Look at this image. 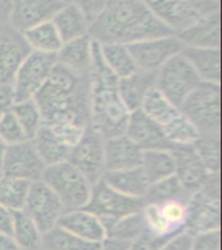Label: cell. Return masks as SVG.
Masks as SVG:
<instances>
[{"label":"cell","instance_id":"cell-1","mask_svg":"<svg viewBox=\"0 0 222 250\" xmlns=\"http://www.w3.org/2000/svg\"><path fill=\"white\" fill-rule=\"evenodd\" d=\"M89 35L99 44L129 45L174 33L143 0H108L100 15L90 23Z\"/></svg>","mask_w":222,"mask_h":250},{"label":"cell","instance_id":"cell-2","mask_svg":"<svg viewBox=\"0 0 222 250\" xmlns=\"http://www.w3.org/2000/svg\"><path fill=\"white\" fill-rule=\"evenodd\" d=\"M44 125L72 122L78 126L91 125L89 75H81L56 62L47 82L35 95Z\"/></svg>","mask_w":222,"mask_h":250},{"label":"cell","instance_id":"cell-3","mask_svg":"<svg viewBox=\"0 0 222 250\" xmlns=\"http://www.w3.org/2000/svg\"><path fill=\"white\" fill-rule=\"evenodd\" d=\"M91 126L104 139L125 134L129 114L121 100L118 78L107 67L98 42L92 43V63L89 74Z\"/></svg>","mask_w":222,"mask_h":250},{"label":"cell","instance_id":"cell-4","mask_svg":"<svg viewBox=\"0 0 222 250\" xmlns=\"http://www.w3.org/2000/svg\"><path fill=\"white\" fill-rule=\"evenodd\" d=\"M140 109L161 128L162 134L173 146H194L199 138V132L182 113L181 108L170 103L156 88L148 92Z\"/></svg>","mask_w":222,"mask_h":250},{"label":"cell","instance_id":"cell-5","mask_svg":"<svg viewBox=\"0 0 222 250\" xmlns=\"http://www.w3.org/2000/svg\"><path fill=\"white\" fill-rule=\"evenodd\" d=\"M41 180L56 194L64 211L82 209L89 202L92 184L69 161L47 166Z\"/></svg>","mask_w":222,"mask_h":250},{"label":"cell","instance_id":"cell-6","mask_svg":"<svg viewBox=\"0 0 222 250\" xmlns=\"http://www.w3.org/2000/svg\"><path fill=\"white\" fill-rule=\"evenodd\" d=\"M199 135L220 134L221 86L203 82L179 106Z\"/></svg>","mask_w":222,"mask_h":250},{"label":"cell","instance_id":"cell-7","mask_svg":"<svg viewBox=\"0 0 222 250\" xmlns=\"http://www.w3.org/2000/svg\"><path fill=\"white\" fill-rule=\"evenodd\" d=\"M203 83L191 63L178 53L156 71L155 88L177 106Z\"/></svg>","mask_w":222,"mask_h":250},{"label":"cell","instance_id":"cell-8","mask_svg":"<svg viewBox=\"0 0 222 250\" xmlns=\"http://www.w3.org/2000/svg\"><path fill=\"white\" fill-rule=\"evenodd\" d=\"M143 206L144 200L124 196L100 180L92 184L90 198L85 209L95 214L100 219L106 231H108L117 220L139 213Z\"/></svg>","mask_w":222,"mask_h":250},{"label":"cell","instance_id":"cell-9","mask_svg":"<svg viewBox=\"0 0 222 250\" xmlns=\"http://www.w3.org/2000/svg\"><path fill=\"white\" fill-rule=\"evenodd\" d=\"M174 34H178L203 16L219 11L220 3L216 0H143Z\"/></svg>","mask_w":222,"mask_h":250},{"label":"cell","instance_id":"cell-10","mask_svg":"<svg viewBox=\"0 0 222 250\" xmlns=\"http://www.w3.org/2000/svg\"><path fill=\"white\" fill-rule=\"evenodd\" d=\"M57 62L56 55L41 53L30 51L20 63L12 81L13 94L16 101L31 100L44 86Z\"/></svg>","mask_w":222,"mask_h":250},{"label":"cell","instance_id":"cell-11","mask_svg":"<svg viewBox=\"0 0 222 250\" xmlns=\"http://www.w3.org/2000/svg\"><path fill=\"white\" fill-rule=\"evenodd\" d=\"M104 140L106 139L90 125L70 149L68 161L90 180L91 184L100 182L106 172Z\"/></svg>","mask_w":222,"mask_h":250},{"label":"cell","instance_id":"cell-12","mask_svg":"<svg viewBox=\"0 0 222 250\" xmlns=\"http://www.w3.org/2000/svg\"><path fill=\"white\" fill-rule=\"evenodd\" d=\"M22 210L34 220L42 233L57 226V222L64 213L60 200L42 180L30 184Z\"/></svg>","mask_w":222,"mask_h":250},{"label":"cell","instance_id":"cell-13","mask_svg":"<svg viewBox=\"0 0 222 250\" xmlns=\"http://www.w3.org/2000/svg\"><path fill=\"white\" fill-rule=\"evenodd\" d=\"M128 48L138 69L157 71L172 57L181 53L185 45L174 34L168 37L136 42V43L129 44Z\"/></svg>","mask_w":222,"mask_h":250},{"label":"cell","instance_id":"cell-14","mask_svg":"<svg viewBox=\"0 0 222 250\" xmlns=\"http://www.w3.org/2000/svg\"><path fill=\"white\" fill-rule=\"evenodd\" d=\"M45 165L42 162L30 140L8 146L0 165L1 175L12 176L26 182L42 179Z\"/></svg>","mask_w":222,"mask_h":250},{"label":"cell","instance_id":"cell-15","mask_svg":"<svg viewBox=\"0 0 222 250\" xmlns=\"http://www.w3.org/2000/svg\"><path fill=\"white\" fill-rule=\"evenodd\" d=\"M63 0H15L8 23L20 33L47 22L64 7Z\"/></svg>","mask_w":222,"mask_h":250},{"label":"cell","instance_id":"cell-16","mask_svg":"<svg viewBox=\"0 0 222 250\" xmlns=\"http://www.w3.org/2000/svg\"><path fill=\"white\" fill-rule=\"evenodd\" d=\"M29 52L22 34L9 23H0V84H12L20 63Z\"/></svg>","mask_w":222,"mask_h":250},{"label":"cell","instance_id":"cell-17","mask_svg":"<svg viewBox=\"0 0 222 250\" xmlns=\"http://www.w3.org/2000/svg\"><path fill=\"white\" fill-rule=\"evenodd\" d=\"M170 150L176 164L174 176L181 183L186 193L191 196L201 188L209 172L192 146H173Z\"/></svg>","mask_w":222,"mask_h":250},{"label":"cell","instance_id":"cell-18","mask_svg":"<svg viewBox=\"0 0 222 250\" xmlns=\"http://www.w3.org/2000/svg\"><path fill=\"white\" fill-rule=\"evenodd\" d=\"M125 135L143 150H170L173 146L168 142L161 128L150 117L138 109L129 114Z\"/></svg>","mask_w":222,"mask_h":250},{"label":"cell","instance_id":"cell-19","mask_svg":"<svg viewBox=\"0 0 222 250\" xmlns=\"http://www.w3.org/2000/svg\"><path fill=\"white\" fill-rule=\"evenodd\" d=\"M220 229V201L212 200L196 190L187 200V223L186 231L191 235Z\"/></svg>","mask_w":222,"mask_h":250},{"label":"cell","instance_id":"cell-20","mask_svg":"<svg viewBox=\"0 0 222 250\" xmlns=\"http://www.w3.org/2000/svg\"><path fill=\"white\" fill-rule=\"evenodd\" d=\"M185 47L196 48H220L221 22L220 9L203 16L190 26L176 34Z\"/></svg>","mask_w":222,"mask_h":250},{"label":"cell","instance_id":"cell-21","mask_svg":"<svg viewBox=\"0 0 222 250\" xmlns=\"http://www.w3.org/2000/svg\"><path fill=\"white\" fill-rule=\"evenodd\" d=\"M143 150L125 134L104 140L106 171L140 167Z\"/></svg>","mask_w":222,"mask_h":250},{"label":"cell","instance_id":"cell-22","mask_svg":"<svg viewBox=\"0 0 222 250\" xmlns=\"http://www.w3.org/2000/svg\"><path fill=\"white\" fill-rule=\"evenodd\" d=\"M57 226L92 244H100L107 237L106 228L100 219L85 208L64 211Z\"/></svg>","mask_w":222,"mask_h":250},{"label":"cell","instance_id":"cell-23","mask_svg":"<svg viewBox=\"0 0 222 250\" xmlns=\"http://www.w3.org/2000/svg\"><path fill=\"white\" fill-rule=\"evenodd\" d=\"M156 71L135 70L133 74L118 79V91L121 100L129 113L140 109L144 99L155 88Z\"/></svg>","mask_w":222,"mask_h":250},{"label":"cell","instance_id":"cell-24","mask_svg":"<svg viewBox=\"0 0 222 250\" xmlns=\"http://www.w3.org/2000/svg\"><path fill=\"white\" fill-rule=\"evenodd\" d=\"M92 43L94 41L87 34L85 37L65 42L57 52V62L63 63L70 70L81 75L90 74L92 63Z\"/></svg>","mask_w":222,"mask_h":250},{"label":"cell","instance_id":"cell-25","mask_svg":"<svg viewBox=\"0 0 222 250\" xmlns=\"http://www.w3.org/2000/svg\"><path fill=\"white\" fill-rule=\"evenodd\" d=\"M182 55L191 63L203 82L221 83V51L220 48L185 47Z\"/></svg>","mask_w":222,"mask_h":250},{"label":"cell","instance_id":"cell-26","mask_svg":"<svg viewBox=\"0 0 222 250\" xmlns=\"http://www.w3.org/2000/svg\"><path fill=\"white\" fill-rule=\"evenodd\" d=\"M102 180L118 193L128 197L142 198V200L150 187L147 178L140 167L106 171Z\"/></svg>","mask_w":222,"mask_h":250},{"label":"cell","instance_id":"cell-27","mask_svg":"<svg viewBox=\"0 0 222 250\" xmlns=\"http://www.w3.org/2000/svg\"><path fill=\"white\" fill-rule=\"evenodd\" d=\"M30 142L42 162L45 165V167L68 161L72 149L70 146L61 142L45 125L38 130Z\"/></svg>","mask_w":222,"mask_h":250},{"label":"cell","instance_id":"cell-28","mask_svg":"<svg viewBox=\"0 0 222 250\" xmlns=\"http://www.w3.org/2000/svg\"><path fill=\"white\" fill-rule=\"evenodd\" d=\"M63 43L89 34L90 21L73 3H67L51 20Z\"/></svg>","mask_w":222,"mask_h":250},{"label":"cell","instance_id":"cell-29","mask_svg":"<svg viewBox=\"0 0 222 250\" xmlns=\"http://www.w3.org/2000/svg\"><path fill=\"white\" fill-rule=\"evenodd\" d=\"M21 34L30 51H35V52L57 55L63 45V41L52 21L39 23L37 26L22 31Z\"/></svg>","mask_w":222,"mask_h":250},{"label":"cell","instance_id":"cell-30","mask_svg":"<svg viewBox=\"0 0 222 250\" xmlns=\"http://www.w3.org/2000/svg\"><path fill=\"white\" fill-rule=\"evenodd\" d=\"M140 168L150 184L174 176L176 164L172 150H144Z\"/></svg>","mask_w":222,"mask_h":250},{"label":"cell","instance_id":"cell-31","mask_svg":"<svg viewBox=\"0 0 222 250\" xmlns=\"http://www.w3.org/2000/svg\"><path fill=\"white\" fill-rule=\"evenodd\" d=\"M43 233L35 222L23 210L13 211L12 237L20 250H41Z\"/></svg>","mask_w":222,"mask_h":250},{"label":"cell","instance_id":"cell-32","mask_svg":"<svg viewBox=\"0 0 222 250\" xmlns=\"http://www.w3.org/2000/svg\"><path fill=\"white\" fill-rule=\"evenodd\" d=\"M99 47L104 63L118 79L125 78L138 70L128 45L107 43V44H99Z\"/></svg>","mask_w":222,"mask_h":250},{"label":"cell","instance_id":"cell-33","mask_svg":"<svg viewBox=\"0 0 222 250\" xmlns=\"http://www.w3.org/2000/svg\"><path fill=\"white\" fill-rule=\"evenodd\" d=\"M98 245L79 239L60 226H55L42 236V250H95Z\"/></svg>","mask_w":222,"mask_h":250},{"label":"cell","instance_id":"cell-34","mask_svg":"<svg viewBox=\"0 0 222 250\" xmlns=\"http://www.w3.org/2000/svg\"><path fill=\"white\" fill-rule=\"evenodd\" d=\"M30 184L26 180L0 174V205L12 211L22 210Z\"/></svg>","mask_w":222,"mask_h":250},{"label":"cell","instance_id":"cell-35","mask_svg":"<svg viewBox=\"0 0 222 250\" xmlns=\"http://www.w3.org/2000/svg\"><path fill=\"white\" fill-rule=\"evenodd\" d=\"M12 112L25 131L27 139L31 140L44 122L34 99L31 100L16 101L12 106Z\"/></svg>","mask_w":222,"mask_h":250},{"label":"cell","instance_id":"cell-36","mask_svg":"<svg viewBox=\"0 0 222 250\" xmlns=\"http://www.w3.org/2000/svg\"><path fill=\"white\" fill-rule=\"evenodd\" d=\"M196 153L203 161L209 174H220V134L199 135V138L194 143Z\"/></svg>","mask_w":222,"mask_h":250},{"label":"cell","instance_id":"cell-37","mask_svg":"<svg viewBox=\"0 0 222 250\" xmlns=\"http://www.w3.org/2000/svg\"><path fill=\"white\" fill-rule=\"evenodd\" d=\"M190 194L186 193L176 176L150 184L144 202H162L168 200H188Z\"/></svg>","mask_w":222,"mask_h":250},{"label":"cell","instance_id":"cell-38","mask_svg":"<svg viewBox=\"0 0 222 250\" xmlns=\"http://www.w3.org/2000/svg\"><path fill=\"white\" fill-rule=\"evenodd\" d=\"M143 232L144 226L143 219H142V211H139V213L132 214V215L117 220L116 223L107 231V237L132 243L133 240L139 237Z\"/></svg>","mask_w":222,"mask_h":250},{"label":"cell","instance_id":"cell-39","mask_svg":"<svg viewBox=\"0 0 222 250\" xmlns=\"http://www.w3.org/2000/svg\"><path fill=\"white\" fill-rule=\"evenodd\" d=\"M156 204H158L162 215L174 232L178 233L185 231L187 223V200H168Z\"/></svg>","mask_w":222,"mask_h":250},{"label":"cell","instance_id":"cell-40","mask_svg":"<svg viewBox=\"0 0 222 250\" xmlns=\"http://www.w3.org/2000/svg\"><path fill=\"white\" fill-rule=\"evenodd\" d=\"M0 135L4 142L7 143V146H13L29 140L12 109L4 113L3 116H0Z\"/></svg>","mask_w":222,"mask_h":250},{"label":"cell","instance_id":"cell-41","mask_svg":"<svg viewBox=\"0 0 222 250\" xmlns=\"http://www.w3.org/2000/svg\"><path fill=\"white\" fill-rule=\"evenodd\" d=\"M61 142L72 148L77 144L82 134L85 132L87 127L78 126V125L72 124V122H55V124L45 125Z\"/></svg>","mask_w":222,"mask_h":250},{"label":"cell","instance_id":"cell-42","mask_svg":"<svg viewBox=\"0 0 222 250\" xmlns=\"http://www.w3.org/2000/svg\"><path fill=\"white\" fill-rule=\"evenodd\" d=\"M221 249V236L219 231H211L194 236L191 250H220Z\"/></svg>","mask_w":222,"mask_h":250},{"label":"cell","instance_id":"cell-43","mask_svg":"<svg viewBox=\"0 0 222 250\" xmlns=\"http://www.w3.org/2000/svg\"><path fill=\"white\" fill-rule=\"evenodd\" d=\"M194 235L188 231H181L165 240L158 250H191Z\"/></svg>","mask_w":222,"mask_h":250},{"label":"cell","instance_id":"cell-44","mask_svg":"<svg viewBox=\"0 0 222 250\" xmlns=\"http://www.w3.org/2000/svg\"><path fill=\"white\" fill-rule=\"evenodd\" d=\"M107 1L108 0H70V3H73L75 7L82 11L90 23L100 15V12L106 7Z\"/></svg>","mask_w":222,"mask_h":250},{"label":"cell","instance_id":"cell-45","mask_svg":"<svg viewBox=\"0 0 222 250\" xmlns=\"http://www.w3.org/2000/svg\"><path fill=\"white\" fill-rule=\"evenodd\" d=\"M162 243H164L162 240L155 239L148 233L143 232L139 237L133 240L128 250H158Z\"/></svg>","mask_w":222,"mask_h":250},{"label":"cell","instance_id":"cell-46","mask_svg":"<svg viewBox=\"0 0 222 250\" xmlns=\"http://www.w3.org/2000/svg\"><path fill=\"white\" fill-rule=\"evenodd\" d=\"M15 104V94H13V87L12 84H0V116L4 113L11 110Z\"/></svg>","mask_w":222,"mask_h":250},{"label":"cell","instance_id":"cell-47","mask_svg":"<svg viewBox=\"0 0 222 250\" xmlns=\"http://www.w3.org/2000/svg\"><path fill=\"white\" fill-rule=\"evenodd\" d=\"M13 228V211L0 205V233L12 236Z\"/></svg>","mask_w":222,"mask_h":250},{"label":"cell","instance_id":"cell-48","mask_svg":"<svg viewBox=\"0 0 222 250\" xmlns=\"http://www.w3.org/2000/svg\"><path fill=\"white\" fill-rule=\"evenodd\" d=\"M130 247L129 241H122V240L112 239V237H106L102 243L99 244L95 250H128Z\"/></svg>","mask_w":222,"mask_h":250},{"label":"cell","instance_id":"cell-49","mask_svg":"<svg viewBox=\"0 0 222 250\" xmlns=\"http://www.w3.org/2000/svg\"><path fill=\"white\" fill-rule=\"evenodd\" d=\"M15 0H0V23H8Z\"/></svg>","mask_w":222,"mask_h":250},{"label":"cell","instance_id":"cell-50","mask_svg":"<svg viewBox=\"0 0 222 250\" xmlns=\"http://www.w3.org/2000/svg\"><path fill=\"white\" fill-rule=\"evenodd\" d=\"M0 250H20V248L11 235L0 233Z\"/></svg>","mask_w":222,"mask_h":250},{"label":"cell","instance_id":"cell-51","mask_svg":"<svg viewBox=\"0 0 222 250\" xmlns=\"http://www.w3.org/2000/svg\"><path fill=\"white\" fill-rule=\"evenodd\" d=\"M7 143L4 142V139L1 138V135H0V165H1V161H3L4 153H5V150H7Z\"/></svg>","mask_w":222,"mask_h":250},{"label":"cell","instance_id":"cell-52","mask_svg":"<svg viewBox=\"0 0 222 250\" xmlns=\"http://www.w3.org/2000/svg\"><path fill=\"white\" fill-rule=\"evenodd\" d=\"M64 3H70V0H63Z\"/></svg>","mask_w":222,"mask_h":250},{"label":"cell","instance_id":"cell-53","mask_svg":"<svg viewBox=\"0 0 222 250\" xmlns=\"http://www.w3.org/2000/svg\"><path fill=\"white\" fill-rule=\"evenodd\" d=\"M216 1H219V3H220V0H216Z\"/></svg>","mask_w":222,"mask_h":250},{"label":"cell","instance_id":"cell-54","mask_svg":"<svg viewBox=\"0 0 222 250\" xmlns=\"http://www.w3.org/2000/svg\"><path fill=\"white\" fill-rule=\"evenodd\" d=\"M41 250H42V249H41Z\"/></svg>","mask_w":222,"mask_h":250}]
</instances>
